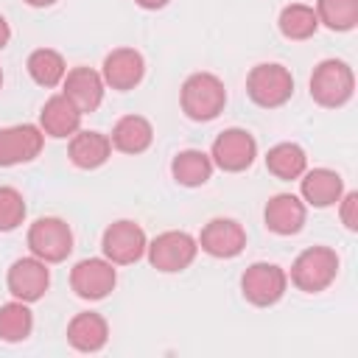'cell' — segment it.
Wrapping results in <instances>:
<instances>
[{"label":"cell","instance_id":"cell-1","mask_svg":"<svg viewBox=\"0 0 358 358\" xmlns=\"http://www.w3.org/2000/svg\"><path fill=\"white\" fill-rule=\"evenodd\" d=\"M179 101H182V112L190 117V120H213L224 112V103H227V90H224V81L213 73H193L185 78L182 84V92H179Z\"/></svg>","mask_w":358,"mask_h":358},{"label":"cell","instance_id":"cell-2","mask_svg":"<svg viewBox=\"0 0 358 358\" xmlns=\"http://www.w3.org/2000/svg\"><path fill=\"white\" fill-rule=\"evenodd\" d=\"M355 92V76L352 67L341 59H324L313 67L310 76V98L319 106L338 109L344 106Z\"/></svg>","mask_w":358,"mask_h":358},{"label":"cell","instance_id":"cell-3","mask_svg":"<svg viewBox=\"0 0 358 358\" xmlns=\"http://www.w3.org/2000/svg\"><path fill=\"white\" fill-rule=\"evenodd\" d=\"M246 95L263 109H277L294 95V76L277 62L255 64L246 76Z\"/></svg>","mask_w":358,"mask_h":358},{"label":"cell","instance_id":"cell-4","mask_svg":"<svg viewBox=\"0 0 358 358\" xmlns=\"http://www.w3.org/2000/svg\"><path fill=\"white\" fill-rule=\"evenodd\" d=\"M338 274V255L330 246H308L291 266V282L305 294L324 291Z\"/></svg>","mask_w":358,"mask_h":358},{"label":"cell","instance_id":"cell-5","mask_svg":"<svg viewBox=\"0 0 358 358\" xmlns=\"http://www.w3.org/2000/svg\"><path fill=\"white\" fill-rule=\"evenodd\" d=\"M145 252H148V263H151L157 271L176 274V271H185V268L196 260L199 241H196L190 232L168 229V232L157 235V238L145 246Z\"/></svg>","mask_w":358,"mask_h":358},{"label":"cell","instance_id":"cell-6","mask_svg":"<svg viewBox=\"0 0 358 358\" xmlns=\"http://www.w3.org/2000/svg\"><path fill=\"white\" fill-rule=\"evenodd\" d=\"M28 249L45 263H62L73 252V229L56 215L36 218L28 229Z\"/></svg>","mask_w":358,"mask_h":358},{"label":"cell","instance_id":"cell-7","mask_svg":"<svg viewBox=\"0 0 358 358\" xmlns=\"http://www.w3.org/2000/svg\"><path fill=\"white\" fill-rule=\"evenodd\" d=\"M145 246H148V238H145V232L137 221L120 218V221H115L103 229L101 249H103V257L115 266L137 263L145 255Z\"/></svg>","mask_w":358,"mask_h":358},{"label":"cell","instance_id":"cell-8","mask_svg":"<svg viewBox=\"0 0 358 358\" xmlns=\"http://www.w3.org/2000/svg\"><path fill=\"white\" fill-rule=\"evenodd\" d=\"M285 288H288V274L277 263H252L241 274V291H243L246 302H252L257 308L277 305L282 299Z\"/></svg>","mask_w":358,"mask_h":358},{"label":"cell","instance_id":"cell-9","mask_svg":"<svg viewBox=\"0 0 358 358\" xmlns=\"http://www.w3.org/2000/svg\"><path fill=\"white\" fill-rule=\"evenodd\" d=\"M257 157V143L246 129H224L213 140L210 159L227 173H241L246 171Z\"/></svg>","mask_w":358,"mask_h":358},{"label":"cell","instance_id":"cell-10","mask_svg":"<svg viewBox=\"0 0 358 358\" xmlns=\"http://www.w3.org/2000/svg\"><path fill=\"white\" fill-rule=\"evenodd\" d=\"M115 282H117V271L115 263H109L106 257L78 260L70 271V288L81 299H103L106 294H112Z\"/></svg>","mask_w":358,"mask_h":358},{"label":"cell","instance_id":"cell-11","mask_svg":"<svg viewBox=\"0 0 358 358\" xmlns=\"http://www.w3.org/2000/svg\"><path fill=\"white\" fill-rule=\"evenodd\" d=\"M42 145H45V131L34 123H17L0 129V168L36 159Z\"/></svg>","mask_w":358,"mask_h":358},{"label":"cell","instance_id":"cell-12","mask_svg":"<svg viewBox=\"0 0 358 358\" xmlns=\"http://www.w3.org/2000/svg\"><path fill=\"white\" fill-rule=\"evenodd\" d=\"M6 285L11 291L14 299L20 302H36L45 296L48 285H50V268L45 260L39 257H20L11 263L8 268V277H6Z\"/></svg>","mask_w":358,"mask_h":358},{"label":"cell","instance_id":"cell-13","mask_svg":"<svg viewBox=\"0 0 358 358\" xmlns=\"http://www.w3.org/2000/svg\"><path fill=\"white\" fill-rule=\"evenodd\" d=\"M199 246L210 257H221V260L238 257L246 246V229L235 218H213L204 224L199 235Z\"/></svg>","mask_w":358,"mask_h":358},{"label":"cell","instance_id":"cell-14","mask_svg":"<svg viewBox=\"0 0 358 358\" xmlns=\"http://www.w3.org/2000/svg\"><path fill=\"white\" fill-rule=\"evenodd\" d=\"M143 76H145V59L134 48H115L112 53H106L103 67H101L103 84L117 92L134 90L143 81Z\"/></svg>","mask_w":358,"mask_h":358},{"label":"cell","instance_id":"cell-15","mask_svg":"<svg viewBox=\"0 0 358 358\" xmlns=\"http://www.w3.org/2000/svg\"><path fill=\"white\" fill-rule=\"evenodd\" d=\"M305 218H308V207L294 193L271 196L263 210V221L274 235H296L305 227Z\"/></svg>","mask_w":358,"mask_h":358},{"label":"cell","instance_id":"cell-16","mask_svg":"<svg viewBox=\"0 0 358 358\" xmlns=\"http://www.w3.org/2000/svg\"><path fill=\"white\" fill-rule=\"evenodd\" d=\"M81 109L64 95H50L39 112V129L48 134V137H56V140H64V137H73L78 129H81Z\"/></svg>","mask_w":358,"mask_h":358},{"label":"cell","instance_id":"cell-17","mask_svg":"<svg viewBox=\"0 0 358 358\" xmlns=\"http://www.w3.org/2000/svg\"><path fill=\"white\" fill-rule=\"evenodd\" d=\"M62 87H64V95L81 109V112H95L103 101V78L98 70L92 67H73L64 73L62 78Z\"/></svg>","mask_w":358,"mask_h":358},{"label":"cell","instance_id":"cell-18","mask_svg":"<svg viewBox=\"0 0 358 358\" xmlns=\"http://www.w3.org/2000/svg\"><path fill=\"white\" fill-rule=\"evenodd\" d=\"M299 193H302V201L305 204L322 210V207H333L341 199L344 182L330 168H313V171H305L299 176Z\"/></svg>","mask_w":358,"mask_h":358},{"label":"cell","instance_id":"cell-19","mask_svg":"<svg viewBox=\"0 0 358 358\" xmlns=\"http://www.w3.org/2000/svg\"><path fill=\"white\" fill-rule=\"evenodd\" d=\"M106 338H109V324L95 310L76 313L67 324V341L78 352H98V350H103Z\"/></svg>","mask_w":358,"mask_h":358},{"label":"cell","instance_id":"cell-20","mask_svg":"<svg viewBox=\"0 0 358 358\" xmlns=\"http://www.w3.org/2000/svg\"><path fill=\"white\" fill-rule=\"evenodd\" d=\"M112 154V140L101 131H76L70 137V148H67V157L76 168L81 171H92V168H101Z\"/></svg>","mask_w":358,"mask_h":358},{"label":"cell","instance_id":"cell-21","mask_svg":"<svg viewBox=\"0 0 358 358\" xmlns=\"http://www.w3.org/2000/svg\"><path fill=\"white\" fill-rule=\"evenodd\" d=\"M112 148L123 154H143L154 143V129L143 115H123L112 129Z\"/></svg>","mask_w":358,"mask_h":358},{"label":"cell","instance_id":"cell-22","mask_svg":"<svg viewBox=\"0 0 358 358\" xmlns=\"http://www.w3.org/2000/svg\"><path fill=\"white\" fill-rule=\"evenodd\" d=\"M171 173L185 187H201L213 176V159H210V154H204L199 148H185L173 157Z\"/></svg>","mask_w":358,"mask_h":358},{"label":"cell","instance_id":"cell-23","mask_svg":"<svg viewBox=\"0 0 358 358\" xmlns=\"http://www.w3.org/2000/svg\"><path fill=\"white\" fill-rule=\"evenodd\" d=\"M266 168L277 179L291 182V179H299L308 171V157H305L302 145H296V143H277L266 154Z\"/></svg>","mask_w":358,"mask_h":358},{"label":"cell","instance_id":"cell-24","mask_svg":"<svg viewBox=\"0 0 358 358\" xmlns=\"http://www.w3.org/2000/svg\"><path fill=\"white\" fill-rule=\"evenodd\" d=\"M280 34L291 42H302V39H310L316 31H319V17L310 6L305 3H291L280 11Z\"/></svg>","mask_w":358,"mask_h":358},{"label":"cell","instance_id":"cell-25","mask_svg":"<svg viewBox=\"0 0 358 358\" xmlns=\"http://www.w3.org/2000/svg\"><path fill=\"white\" fill-rule=\"evenodd\" d=\"M28 73H31V78L39 87H48L50 90V87L62 84V78L67 73V64H64V59H62L59 50H53V48H36L28 56Z\"/></svg>","mask_w":358,"mask_h":358},{"label":"cell","instance_id":"cell-26","mask_svg":"<svg viewBox=\"0 0 358 358\" xmlns=\"http://www.w3.org/2000/svg\"><path fill=\"white\" fill-rule=\"evenodd\" d=\"M34 330V313L28 310V302H6L0 305V338L8 344L25 341Z\"/></svg>","mask_w":358,"mask_h":358},{"label":"cell","instance_id":"cell-27","mask_svg":"<svg viewBox=\"0 0 358 358\" xmlns=\"http://www.w3.org/2000/svg\"><path fill=\"white\" fill-rule=\"evenodd\" d=\"M319 25L330 31H352L358 25V0H316Z\"/></svg>","mask_w":358,"mask_h":358},{"label":"cell","instance_id":"cell-28","mask_svg":"<svg viewBox=\"0 0 358 358\" xmlns=\"http://www.w3.org/2000/svg\"><path fill=\"white\" fill-rule=\"evenodd\" d=\"M25 199L17 187L0 185V232H11L25 221Z\"/></svg>","mask_w":358,"mask_h":358},{"label":"cell","instance_id":"cell-29","mask_svg":"<svg viewBox=\"0 0 358 358\" xmlns=\"http://www.w3.org/2000/svg\"><path fill=\"white\" fill-rule=\"evenodd\" d=\"M338 215H341V224L350 229V232H355L358 229V193L355 190H350V193H341V199H338Z\"/></svg>","mask_w":358,"mask_h":358},{"label":"cell","instance_id":"cell-30","mask_svg":"<svg viewBox=\"0 0 358 358\" xmlns=\"http://www.w3.org/2000/svg\"><path fill=\"white\" fill-rule=\"evenodd\" d=\"M140 8H148V11H157V8H165L171 0H134Z\"/></svg>","mask_w":358,"mask_h":358},{"label":"cell","instance_id":"cell-31","mask_svg":"<svg viewBox=\"0 0 358 358\" xmlns=\"http://www.w3.org/2000/svg\"><path fill=\"white\" fill-rule=\"evenodd\" d=\"M8 39H11V28H8V22H6V17L0 14V50L8 45Z\"/></svg>","mask_w":358,"mask_h":358},{"label":"cell","instance_id":"cell-32","mask_svg":"<svg viewBox=\"0 0 358 358\" xmlns=\"http://www.w3.org/2000/svg\"><path fill=\"white\" fill-rule=\"evenodd\" d=\"M28 6H34V8H48V6H53L56 0H25Z\"/></svg>","mask_w":358,"mask_h":358},{"label":"cell","instance_id":"cell-33","mask_svg":"<svg viewBox=\"0 0 358 358\" xmlns=\"http://www.w3.org/2000/svg\"><path fill=\"white\" fill-rule=\"evenodd\" d=\"M0 87H3V70H0Z\"/></svg>","mask_w":358,"mask_h":358}]
</instances>
